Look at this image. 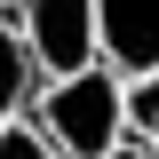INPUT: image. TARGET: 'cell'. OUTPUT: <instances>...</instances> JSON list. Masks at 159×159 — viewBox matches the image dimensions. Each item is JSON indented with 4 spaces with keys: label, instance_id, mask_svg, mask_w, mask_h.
I'll return each instance as SVG.
<instances>
[{
    "label": "cell",
    "instance_id": "52a82bcc",
    "mask_svg": "<svg viewBox=\"0 0 159 159\" xmlns=\"http://www.w3.org/2000/svg\"><path fill=\"white\" fill-rule=\"evenodd\" d=\"M103 159H159V143H151V135H119Z\"/></svg>",
    "mask_w": 159,
    "mask_h": 159
},
{
    "label": "cell",
    "instance_id": "ba28073f",
    "mask_svg": "<svg viewBox=\"0 0 159 159\" xmlns=\"http://www.w3.org/2000/svg\"><path fill=\"white\" fill-rule=\"evenodd\" d=\"M0 8H16V0H0Z\"/></svg>",
    "mask_w": 159,
    "mask_h": 159
},
{
    "label": "cell",
    "instance_id": "6da1fadb",
    "mask_svg": "<svg viewBox=\"0 0 159 159\" xmlns=\"http://www.w3.org/2000/svg\"><path fill=\"white\" fill-rule=\"evenodd\" d=\"M127 80L111 72V64H88V72H64V80H40L32 96V127L48 143H56L64 159H103L119 135H127Z\"/></svg>",
    "mask_w": 159,
    "mask_h": 159
},
{
    "label": "cell",
    "instance_id": "277c9868",
    "mask_svg": "<svg viewBox=\"0 0 159 159\" xmlns=\"http://www.w3.org/2000/svg\"><path fill=\"white\" fill-rule=\"evenodd\" d=\"M32 96H40V56L24 48V32H16V8H0V119L32 111Z\"/></svg>",
    "mask_w": 159,
    "mask_h": 159
},
{
    "label": "cell",
    "instance_id": "5b68a950",
    "mask_svg": "<svg viewBox=\"0 0 159 159\" xmlns=\"http://www.w3.org/2000/svg\"><path fill=\"white\" fill-rule=\"evenodd\" d=\"M119 80H127V96H119L127 103V135H151L159 143V64L151 72H119Z\"/></svg>",
    "mask_w": 159,
    "mask_h": 159
},
{
    "label": "cell",
    "instance_id": "8992f818",
    "mask_svg": "<svg viewBox=\"0 0 159 159\" xmlns=\"http://www.w3.org/2000/svg\"><path fill=\"white\" fill-rule=\"evenodd\" d=\"M0 159H64V151H56V143H48L32 119L16 111V119H0Z\"/></svg>",
    "mask_w": 159,
    "mask_h": 159
},
{
    "label": "cell",
    "instance_id": "7a4b0ae2",
    "mask_svg": "<svg viewBox=\"0 0 159 159\" xmlns=\"http://www.w3.org/2000/svg\"><path fill=\"white\" fill-rule=\"evenodd\" d=\"M16 32H24V48L40 56V80H64V72L103 64L96 0H16Z\"/></svg>",
    "mask_w": 159,
    "mask_h": 159
},
{
    "label": "cell",
    "instance_id": "3957f363",
    "mask_svg": "<svg viewBox=\"0 0 159 159\" xmlns=\"http://www.w3.org/2000/svg\"><path fill=\"white\" fill-rule=\"evenodd\" d=\"M96 40L111 72H151L159 64V0H96Z\"/></svg>",
    "mask_w": 159,
    "mask_h": 159
}]
</instances>
